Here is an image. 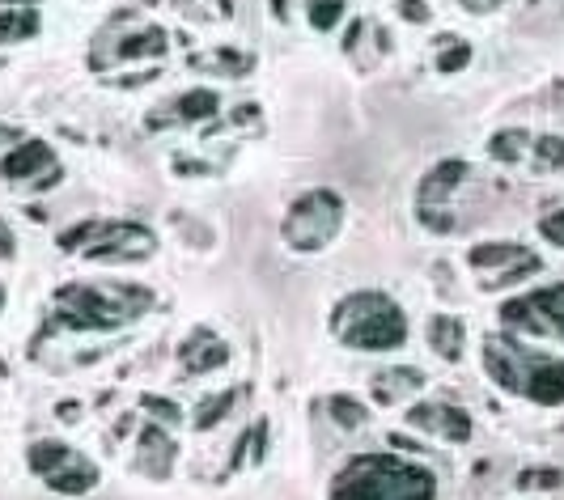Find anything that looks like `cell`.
Instances as JSON below:
<instances>
[{
    "label": "cell",
    "instance_id": "obj_17",
    "mask_svg": "<svg viewBox=\"0 0 564 500\" xmlns=\"http://www.w3.org/2000/svg\"><path fill=\"white\" fill-rule=\"evenodd\" d=\"M34 34H39V13H30V9L0 13V47L17 43V39H34Z\"/></svg>",
    "mask_w": 564,
    "mask_h": 500
},
{
    "label": "cell",
    "instance_id": "obj_2",
    "mask_svg": "<svg viewBox=\"0 0 564 500\" xmlns=\"http://www.w3.org/2000/svg\"><path fill=\"white\" fill-rule=\"evenodd\" d=\"M153 306V293L136 284L94 289V284H64L56 293V323L68 331H115Z\"/></svg>",
    "mask_w": 564,
    "mask_h": 500
},
{
    "label": "cell",
    "instance_id": "obj_30",
    "mask_svg": "<svg viewBox=\"0 0 564 500\" xmlns=\"http://www.w3.org/2000/svg\"><path fill=\"white\" fill-rule=\"evenodd\" d=\"M539 234L548 238V242H556V246H564V208H560V212H552V217H543V221H539Z\"/></svg>",
    "mask_w": 564,
    "mask_h": 500
},
{
    "label": "cell",
    "instance_id": "obj_10",
    "mask_svg": "<svg viewBox=\"0 0 564 500\" xmlns=\"http://www.w3.org/2000/svg\"><path fill=\"white\" fill-rule=\"evenodd\" d=\"M56 162V153H51V145H43V140H22L17 149L5 153V162H0V174L13 178V183H22V178L39 174L43 166Z\"/></svg>",
    "mask_w": 564,
    "mask_h": 500
},
{
    "label": "cell",
    "instance_id": "obj_31",
    "mask_svg": "<svg viewBox=\"0 0 564 500\" xmlns=\"http://www.w3.org/2000/svg\"><path fill=\"white\" fill-rule=\"evenodd\" d=\"M145 412L162 416V424H179V420H183V416H179V407H174V403H166V399H149V395H145Z\"/></svg>",
    "mask_w": 564,
    "mask_h": 500
},
{
    "label": "cell",
    "instance_id": "obj_13",
    "mask_svg": "<svg viewBox=\"0 0 564 500\" xmlns=\"http://www.w3.org/2000/svg\"><path fill=\"white\" fill-rule=\"evenodd\" d=\"M429 344L437 356H446V361H458L463 356V344H467V327L458 323L450 314H437L429 323Z\"/></svg>",
    "mask_w": 564,
    "mask_h": 500
},
{
    "label": "cell",
    "instance_id": "obj_19",
    "mask_svg": "<svg viewBox=\"0 0 564 500\" xmlns=\"http://www.w3.org/2000/svg\"><path fill=\"white\" fill-rule=\"evenodd\" d=\"M221 111V98L213 94V89H187V94L179 98V115L200 123V119H213Z\"/></svg>",
    "mask_w": 564,
    "mask_h": 500
},
{
    "label": "cell",
    "instance_id": "obj_15",
    "mask_svg": "<svg viewBox=\"0 0 564 500\" xmlns=\"http://www.w3.org/2000/svg\"><path fill=\"white\" fill-rule=\"evenodd\" d=\"M526 259H531V255H526L522 246H514V242H484V246L471 250V267H488V272H492V267H505V263L518 267Z\"/></svg>",
    "mask_w": 564,
    "mask_h": 500
},
{
    "label": "cell",
    "instance_id": "obj_32",
    "mask_svg": "<svg viewBox=\"0 0 564 500\" xmlns=\"http://www.w3.org/2000/svg\"><path fill=\"white\" fill-rule=\"evenodd\" d=\"M399 13L408 17V22H429V5H425V0H399Z\"/></svg>",
    "mask_w": 564,
    "mask_h": 500
},
{
    "label": "cell",
    "instance_id": "obj_21",
    "mask_svg": "<svg viewBox=\"0 0 564 500\" xmlns=\"http://www.w3.org/2000/svg\"><path fill=\"white\" fill-rule=\"evenodd\" d=\"M174 5H183V13L200 17V22H221V17H229V0H174Z\"/></svg>",
    "mask_w": 564,
    "mask_h": 500
},
{
    "label": "cell",
    "instance_id": "obj_4",
    "mask_svg": "<svg viewBox=\"0 0 564 500\" xmlns=\"http://www.w3.org/2000/svg\"><path fill=\"white\" fill-rule=\"evenodd\" d=\"M340 225H344L340 195L327 191V187L306 191L285 217V242L297 250V255H314V250H323L340 234Z\"/></svg>",
    "mask_w": 564,
    "mask_h": 500
},
{
    "label": "cell",
    "instance_id": "obj_36",
    "mask_svg": "<svg viewBox=\"0 0 564 500\" xmlns=\"http://www.w3.org/2000/svg\"><path fill=\"white\" fill-rule=\"evenodd\" d=\"M13 5H34V0H13Z\"/></svg>",
    "mask_w": 564,
    "mask_h": 500
},
{
    "label": "cell",
    "instance_id": "obj_20",
    "mask_svg": "<svg viewBox=\"0 0 564 500\" xmlns=\"http://www.w3.org/2000/svg\"><path fill=\"white\" fill-rule=\"evenodd\" d=\"M412 386H425V373H416V369H391V373H382V378H378L374 395H378L382 403H391L399 390H412Z\"/></svg>",
    "mask_w": 564,
    "mask_h": 500
},
{
    "label": "cell",
    "instance_id": "obj_18",
    "mask_svg": "<svg viewBox=\"0 0 564 500\" xmlns=\"http://www.w3.org/2000/svg\"><path fill=\"white\" fill-rule=\"evenodd\" d=\"M526 145H531V132H522V128H505L488 140V153L497 157V162H522V153Z\"/></svg>",
    "mask_w": 564,
    "mask_h": 500
},
{
    "label": "cell",
    "instance_id": "obj_16",
    "mask_svg": "<svg viewBox=\"0 0 564 500\" xmlns=\"http://www.w3.org/2000/svg\"><path fill=\"white\" fill-rule=\"evenodd\" d=\"M526 301H531V310L539 318H548L543 327H552V331L564 335V284H556V289H539V293H531Z\"/></svg>",
    "mask_w": 564,
    "mask_h": 500
},
{
    "label": "cell",
    "instance_id": "obj_29",
    "mask_svg": "<svg viewBox=\"0 0 564 500\" xmlns=\"http://www.w3.org/2000/svg\"><path fill=\"white\" fill-rule=\"evenodd\" d=\"M535 145H539L543 166H564V140L560 136H543V140H535Z\"/></svg>",
    "mask_w": 564,
    "mask_h": 500
},
{
    "label": "cell",
    "instance_id": "obj_12",
    "mask_svg": "<svg viewBox=\"0 0 564 500\" xmlns=\"http://www.w3.org/2000/svg\"><path fill=\"white\" fill-rule=\"evenodd\" d=\"M225 344L221 339H213L208 331H196V339L183 348V369L187 373H208V369H217V365H225Z\"/></svg>",
    "mask_w": 564,
    "mask_h": 500
},
{
    "label": "cell",
    "instance_id": "obj_3",
    "mask_svg": "<svg viewBox=\"0 0 564 500\" xmlns=\"http://www.w3.org/2000/svg\"><path fill=\"white\" fill-rule=\"evenodd\" d=\"M331 327H336V335L348 348H361V352H386L408 339L403 310L386 293H374V289L344 297L336 314H331Z\"/></svg>",
    "mask_w": 564,
    "mask_h": 500
},
{
    "label": "cell",
    "instance_id": "obj_22",
    "mask_svg": "<svg viewBox=\"0 0 564 500\" xmlns=\"http://www.w3.org/2000/svg\"><path fill=\"white\" fill-rule=\"evenodd\" d=\"M344 17V0H310V26L331 30Z\"/></svg>",
    "mask_w": 564,
    "mask_h": 500
},
{
    "label": "cell",
    "instance_id": "obj_5",
    "mask_svg": "<svg viewBox=\"0 0 564 500\" xmlns=\"http://www.w3.org/2000/svg\"><path fill=\"white\" fill-rule=\"evenodd\" d=\"M30 471L47 479L51 492L60 496H85L98 484V467L85 454L68 450L64 441H34L30 445Z\"/></svg>",
    "mask_w": 564,
    "mask_h": 500
},
{
    "label": "cell",
    "instance_id": "obj_25",
    "mask_svg": "<svg viewBox=\"0 0 564 500\" xmlns=\"http://www.w3.org/2000/svg\"><path fill=\"white\" fill-rule=\"evenodd\" d=\"M501 318L509 327H531V331H539L543 323L535 318V310H531V301H505L501 306Z\"/></svg>",
    "mask_w": 564,
    "mask_h": 500
},
{
    "label": "cell",
    "instance_id": "obj_27",
    "mask_svg": "<svg viewBox=\"0 0 564 500\" xmlns=\"http://www.w3.org/2000/svg\"><path fill=\"white\" fill-rule=\"evenodd\" d=\"M446 51L437 56V68L442 73H458V68H467V60H471V47L463 43V39H454V43H442Z\"/></svg>",
    "mask_w": 564,
    "mask_h": 500
},
{
    "label": "cell",
    "instance_id": "obj_6",
    "mask_svg": "<svg viewBox=\"0 0 564 500\" xmlns=\"http://www.w3.org/2000/svg\"><path fill=\"white\" fill-rule=\"evenodd\" d=\"M153 246L157 242H153V234L145 225H136V221H98L94 238L81 246V255L98 259V263H107V259H149Z\"/></svg>",
    "mask_w": 564,
    "mask_h": 500
},
{
    "label": "cell",
    "instance_id": "obj_28",
    "mask_svg": "<svg viewBox=\"0 0 564 500\" xmlns=\"http://www.w3.org/2000/svg\"><path fill=\"white\" fill-rule=\"evenodd\" d=\"M560 471H522L518 475V488H535V492H552V488H560Z\"/></svg>",
    "mask_w": 564,
    "mask_h": 500
},
{
    "label": "cell",
    "instance_id": "obj_34",
    "mask_svg": "<svg viewBox=\"0 0 564 500\" xmlns=\"http://www.w3.org/2000/svg\"><path fill=\"white\" fill-rule=\"evenodd\" d=\"M17 140H22V132H17L13 123H0V149H13Z\"/></svg>",
    "mask_w": 564,
    "mask_h": 500
},
{
    "label": "cell",
    "instance_id": "obj_33",
    "mask_svg": "<svg viewBox=\"0 0 564 500\" xmlns=\"http://www.w3.org/2000/svg\"><path fill=\"white\" fill-rule=\"evenodd\" d=\"M467 13H492V9H501V0H458Z\"/></svg>",
    "mask_w": 564,
    "mask_h": 500
},
{
    "label": "cell",
    "instance_id": "obj_35",
    "mask_svg": "<svg viewBox=\"0 0 564 500\" xmlns=\"http://www.w3.org/2000/svg\"><path fill=\"white\" fill-rule=\"evenodd\" d=\"M0 255H13V238L5 234V229H0Z\"/></svg>",
    "mask_w": 564,
    "mask_h": 500
},
{
    "label": "cell",
    "instance_id": "obj_7",
    "mask_svg": "<svg viewBox=\"0 0 564 500\" xmlns=\"http://www.w3.org/2000/svg\"><path fill=\"white\" fill-rule=\"evenodd\" d=\"M522 395L543 407L564 403V361L543 352H522Z\"/></svg>",
    "mask_w": 564,
    "mask_h": 500
},
{
    "label": "cell",
    "instance_id": "obj_8",
    "mask_svg": "<svg viewBox=\"0 0 564 500\" xmlns=\"http://www.w3.org/2000/svg\"><path fill=\"white\" fill-rule=\"evenodd\" d=\"M408 420L416 428H425V433H437L446 441H467L471 437V416L463 407H450V403H416Z\"/></svg>",
    "mask_w": 564,
    "mask_h": 500
},
{
    "label": "cell",
    "instance_id": "obj_26",
    "mask_svg": "<svg viewBox=\"0 0 564 500\" xmlns=\"http://www.w3.org/2000/svg\"><path fill=\"white\" fill-rule=\"evenodd\" d=\"M234 399H238L234 390H225L221 399H208V403L200 407V412H196V428H213V424H217V420L229 412V407H234Z\"/></svg>",
    "mask_w": 564,
    "mask_h": 500
},
{
    "label": "cell",
    "instance_id": "obj_9",
    "mask_svg": "<svg viewBox=\"0 0 564 500\" xmlns=\"http://www.w3.org/2000/svg\"><path fill=\"white\" fill-rule=\"evenodd\" d=\"M484 369L501 390L522 395V348H514L509 339H501V335L484 339Z\"/></svg>",
    "mask_w": 564,
    "mask_h": 500
},
{
    "label": "cell",
    "instance_id": "obj_1",
    "mask_svg": "<svg viewBox=\"0 0 564 500\" xmlns=\"http://www.w3.org/2000/svg\"><path fill=\"white\" fill-rule=\"evenodd\" d=\"M437 484L425 467L395 454L352 458L331 484V500H433Z\"/></svg>",
    "mask_w": 564,
    "mask_h": 500
},
{
    "label": "cell",
    "instance_id": "obj_14",
    "mask_svg": "<svg viewBox=\"0 0 564 500\" xmlns=\"http://www.w3.org/2000/svg\"><path fill=\"white\" fill-rule=\"evenodd\" d=\"M166 30H157V26H149V30H140V34H132V39H123L119 47H115V64H123V60H157V56H166Z\"/></svg>",
    "mask_w": 564,
    "mask_h": 500
},
{
    "label": "cell",
    "instance_id": "obj_11",
    "mask_svg": "<svg viewBox=\"0 0 564 500\" xmlns=\"http://www.w3.org/2000/svg\"><path fill=\"white\" fill-rule=\"evenodd\" d=\"M467 178V162H442L425 174V183L416 191V204L420 208H433V204H446L450 195L458 191V183Z\"/></svg>",
    "mask_w": 564,
    "mask_h": 500
},
{
    "label": "cell",
    "instance_id": "obj_24",
    "mask_svg": "<svg viewBox=\"0 0 564 500\" xmlns=\"http://www.w3.org/2000/svg\"><path fill=\"white\" fill-rule=\"evenodd\" d=\"M331 416H336L344 428H361L365 424V403L348 399V395H336V399H331Z\"/></svg>",
    "mask_w": 564,
    "mask_h": 500
},
{
    "label": "cell",
    "instance_id": "obj_23",
    "mask_svg": "<svg viewBox=\"0 0 564 500\" xmlns=\"http://www.w3.org/2000/svg\"><path fill=\"white\" fill-rule=\"evenodd\" d=\"M263 437H268V424H255L251 433H246L242 441H238V454H234V467H246V462H259V450H263Z\"/></svg>",
    "mask_w": 564,
    "mask_h": 500
},
{
    "label": "cell",
    "instance_id": "obj_37",
    "mask_svg": "<svg viewBox=\"0 0 564 500\" xmlns=\"http://www.w3.org/2000/svg\"><path fill=\"white\" fill-rule=\"evenodd\" d=\"M0 306H5V289H0Z\"/></svg>",
    "mask_w": 564,
    "mask_h": 500
}]
</instances>
